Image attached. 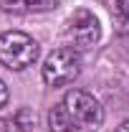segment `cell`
Segmentation results:
<instances>
[{"instance_id": "cell-1", "label": "cell", "mask_w": 129, "mask_h": 132, "mask_svg": "<svg viewBox=\"0 0 129 132\" xmlns=\"http://www.w3.org/2000/svg\"><path fill=\"white\" fill-rule=\"evenodd\" d=\"M104 122V109L89 92L71 89L48 114L51 132H96Z\"/></svg>"}, {"instance_id": "cell-2", "label": "cell", "mask_w": 129, "mask_h": 132, "mask_svg": "<svg viewBox=\"0 0 129 132\" xmlns=\"http://www.w3.org/2000/svg\"><path fill=\"white\" fill-rule=\"evenodd\" d=\"M38 43L23 31H5L0 33V64L10 71H20L35 64Z\"/></svg>"}, {"instance_id": "cell-3", "label": "cell", "mask_w": 129, "mask_h": 132, "mask_svg": "<svg viewBox=\"0 0 129 132\" xmlns=\"http://www.w3.org/2000/svg\"><path fill=\"white\" fill-rule=\"evenodd\" d=\"M81 74V51L63 46L46 56L41 66V76L48 86H66Z\"/></svg>"}, {"instance_id": "cell-4", "label": "cell", "mask_w": 129, "mask_h": 132, "mask_svg": "<svg viewBox=\"0 0 129 132\" xmlns=\"http://www.w3.org/2000/svg\"><path fill=\"white\" fill-rule=\"evenodd\" d=\"M99 36H101V26H99L96 15L91 10H76L73 15L68 18L66 26V38L71 41V48L76 51H89L96 46Z\"/></svg>"}, {"instance_id": "cell-5", "label": "cell", "mask_w": 129, "mask_h": 132, "mask_svg": "<svg viewBox=\"0 0 129 132\" xmlns=\"http://www.w3.org/2000/svg\"><path fill=\"white\" fill-rule=\"evenodd\" d=\"M58 5V0H0L5 13H46Z\"/></svg>"}, {"instance_id": "cell-6", "label": "cell", "mask_w": 129, "mask_h": 132, "mask_svg": "<svg viewBox=\"0 0 129 132\" xmlns=\"http://www.w3.org/2000/svg\"><path fill=\"white\" fill-rule=\"evenodd\" d=\"M15 125H18L23 132H28L33 125H35V114H33L31 109H20V112L15 114Z\"/></svg>"}, {"instance_id": "cell-7", "label": "cell", "mask_w": 129, "mask_h": 132, "mask_svg": "<svg viewBox=\"0 0 129 132\" xmlns=\"http://www.w3.org/2000/svg\"><path fill=\"white\" fill-rule=\"evenodd\" d=\"M8 99H10V92H8L5 81L0 79V109H5V107H8Z\"/></svg>"}, {"instance_id": "cell-8", "label": "cell", "mask_w": 129, "mask_h": 132, "mask_svg": "<svg viewBox=\"0 0 129 132\" xmlns=\"http://www.w3.org/2000/svg\"><path fill=\"white\" fill-rule=\"evenodd\" d=\"M116 5H119V13L129 20V0H116Z\"/></svg>"}, {"instance_id": "cell-9", "label": "cell", "mask_w": 129, "mask_h": 132, "mask_svg": "<svg viewBox=\"0 0 129 132\" xmlns=\"http://www.w3.org/2000/svg\"><path fill=\"white\" fill-rule=\"evenodd\" d=\"M116 132H129V119H127V122H124V125H122V127H119Z\"/></svg>"}, {"instance_id": "cell-10", "label": "cell", "mask_w": 129, "mask_h": 132, "mask_svg": "<svg viewBox=\"0 0 129 132\" xmlns=\"http://www.w3.org/2000/svg\"><path fill=\"white\" fill-rule=\"evenodd\" d=\"M0 132H10L8 130V122H3V119H0Z\"/></svg>"}]
</instances>
